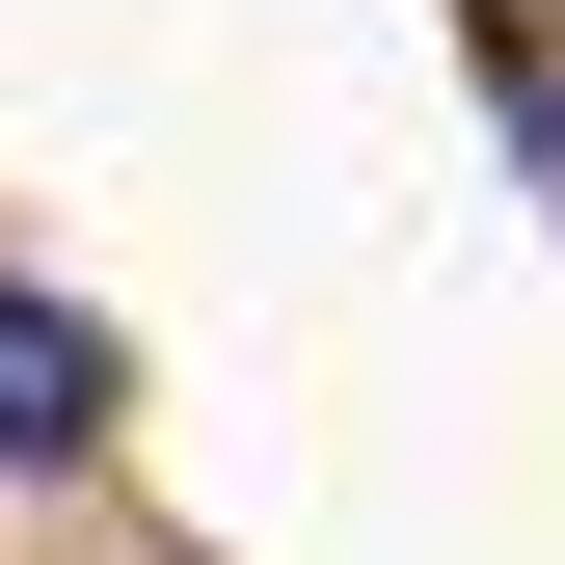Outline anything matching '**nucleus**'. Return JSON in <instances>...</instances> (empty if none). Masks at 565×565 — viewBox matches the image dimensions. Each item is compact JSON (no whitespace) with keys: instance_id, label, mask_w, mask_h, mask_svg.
Instances as JSON below:
<instances>
[{"instance_id":"nucleus-1","label":"nucleus","mask_w":565,"mask_h":565,"mask_svg":"<svg viewBox=\"0 0 565 565\" xmlns=\"http://www.w3.org/2000/svg\"><path fill=\"white\" fill-rule=\"evenodd\" d=\"M0 458H28V484L108 458V323H82V297H0Z\"/></svg>"}]
</instances>
